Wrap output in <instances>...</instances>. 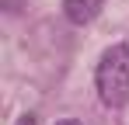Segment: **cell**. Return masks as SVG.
<instances>
[{"instance_id":"obj_1","label":"cell","mask_w":129,"mask_h":125,"mask_svg":"<svg viewBox=\"0 0 129 125\" xmlns=\"http://www.w3.org/2000/svg\"><path fill=\"white\" fill-rule=\"evenodd\" d=\"M94 87H98L101 104H108V108L129 104V45L126 42L101 52L98 70H94Z\"/></svg>"},{"instance_id":"obj_2","label":"cell","mask_w":129,"mask_h":125,"mask_svg":"<svg viewBox=\"0 0 129 125\" xmlns=\"http://www.w3.org/2000/svg\"><path fill=\"white\" fill-rule=\"evenodd\" d=\"M101 11V0H63V14L73 24H87L94 21V14Z\"/></svg>"},{"instance_id":"obj_3","label":"cell","mask_w":129,"mask_h":125,"mask_svg":"<svg viewBox=\"0 0 129 125\" xmlns=\"http://www.w3.org/2000/svg\"><path fill=\"white\" fill-rule=\"evenodd\" d=\"M21 4H24V0H4V7H7L11 14H18V11H21Z\"/></svg>"},{"instance_id":"obj_4","label":"cell","mask_w":129,"mask_h":125,"mask_svg":"<svg viewBox=\"0 0 129 125\" xmlns=\"http://www.w3.org/2000/svg\"><path fill=\"white\" fill-rule=\"evenodd\" d=\"M14 125H39V118H35V115H21Z\"/></svg>"},{"instance_id":"obj_5","label":"cell","mask_w":129,"mask_h":125,"mask_svg":"<svg viewBox=\"0 0 129 125\" xmlns=\"http://www.w3.org/2000/svg\"><path fill=\"white\" fill-rule=\"evenodd\" d=\"M56 125H80V122H73V118H63V122H56Z\"/></svg>"}]
</instances>
